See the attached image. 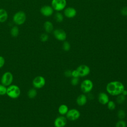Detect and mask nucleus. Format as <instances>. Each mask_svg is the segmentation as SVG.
<instances>
[{
    "label": "nucleus",
    "mask_w": 127,
    "mask_h": 127,
    "mask_svg": "<svg viewBox=\"0 0 127 127\" xmlns=\"http://www.w3.org/2000/svg\"><path fill=\"white\" fill-rule=\"evenodd\" d=\"M106 89L108 94L117 96L122 94L125 87L124 84L120 81H112L107 84Z\"/></svg>",
    "instance_id": "f257e3e1"
},
{
    "label": "nucleus",
    "mask_w": 127,
    "mask_h": 127,
    "mask_svg": "<svg viewBox=\"0 0 127 127\" xmlns=\"http://www.w3.org/2000/svg\"><path fill=\"white\" fill-rule=\"evenodd\" d=\"M6 94L11 99H16L20 96L21 90L17 85L11 84L7 87Z\"/></svg>",
    "instance_id": "f03ea898"
},
{
    "label": "nucleus",
    "mask_w": 127,
    "mask_h": 127,
    "mask_svg": "<svg viewBox=\"0 0 127 127\" xmlns=\"http://www.w3.org/2000/svg\"><path fill=\"white\" fill-rule=\"evenodd\" d=\"M12 19L13 22L16 25H21L23 24L26 21V14L23 11H18L13 15Z\"/></svg>",
    "instance_id": "7ed1b4c3"
},
{
    "label": "nucleus",
    "mask_w": 127,
    "mask_h": 127,
    "mask_svg": "<svg viewBox=\"0 0 127 127\" xmlns=\"http://www.w3.org/2000/svg\"><path fill=\"white\" fill-rule=\"evenodd\" d=\"M13 80V76L12 73L10 71H6L4 72L0 79L1 84L7 87L12 84Z\"/></svg>",
    "instance_id": "20e7f679"
},
{
    "label": "nucleus",
    "mask_w": 127,
    "mask_h": 127,
    "mask_svg": "<svg viewBox=\"0 0 127 127\" xmlns=\"http://www.w3.org/2000/svg\"><path fill=\"white\" fill-rule=\"evenodd\" d=\"M93 88V83L90 79H84L81 83L80 89L83 93H90L92 90Z\"/></svg>",
    "instance_id": "39448f33"
},
{
    "label": "nucleus",
    "mask_w": 127,
    "mask_h": 127,
    "mask_svg": "<svg viewBox=\"0 0 127 127\" xmlns=\"http://www.w3.org/2000/svg\"><path fill=\"white\" fill-rule=\"evenodd\" d=\"M66 6V0H52L51 1V6L54 10H56L57 12L64 10Z\"/></svg>",
    "instance_id": "423d86ee"
},
{
    "label": "nucleus",
    "mask_w": 127,
    "mask_h": 127,
    "mask_svg": "<svg viewBox=\"0 0 127 127\" xmlns=\"http://www.w3.org/2000/svg\"><path fill=\"white\" fill-rule=\"evenodd\" d=\"M80 116V112L76 109H71L68 110L67 113L65 115L67 120L70 121H75L78 120Z\"/></svg>",
    "instance_id": "0eeeda50"
},
{
    "label": "nucleus",
    "mask_w": 127,
    "mask_h": 127,
    "mask_svg": "<svg viewBox=\"0 0 127 127\" xmlns=\"http://www.w3.org/2000/svg\"><path fill=\"white\" fill-rule=\"evenodd\" d=\"M46 84L45 78L41 75L36 76L32 81V84L35 89H40L43 87Z\"/></svg>",
    "instance_id": "6e6552de"
},
{
    "label": "nucleus",
    "mask_w": 127,
    "mask_h": 127,
    "mask_svg": "<svg viewBox=\"0 0 127 127\" xmlns=\"http://www.w3.org/2000/svg\"><path fill=\"white\" fill-rule=\"evenodd\" d=\"M53 35L55 38L60 41H64L66 39V33L62 29H56L54 30L53 31Z\"/></svg>",
    "instance_id": "1a4fd4ad"
},
{
    "label": "nucleus",
    "mask_w": 127,
    "mask_h": 127,
    "mask_svg": "<svg viewBox=\"0 0 127 127\" xmlns=\"http://www.w3.org/2000/svg\"><path fill=\"white\" fill-rule=\"evenodd\" d=\"M79 74V77H85L88 75L90 73V67L86 64H81L76 69Z\"/></svg>",
    "instance_id": "9d476101"
},
{
    "label": "nucleus",
    "mask_w": 127,
    "mask_h": 127,
    "mask_svg": "<svg viewBox=\"0 0 127 127\" xmlns=\"http://www.w3.org/2000/svg\"><path fill=\"white\" fill-rule=\"evenodd\" d=\"M67 123V119L64 116L61 115L57 117L54 122L55 127H64Z\"/></svg>",
    "instance_id": "9b49d317"
},
{
    "label": "nucleus",
    "mask_w": 127,
    "mask_h": 127,
    "mask_svg": "<svg viewBox=\"0 0 127 127\" xmlns=\"http://www.w3.org/2000/svg\"><path fill=\"white\" fill-rule=\"evenodd\" d=\"M54 9L53 7L48 5L43 6L40 9V12L43 16L45 17L51 16L54 13Z\"/></svg>",
    "instance_id": "f8f14e48"
},
{
    "label": "nucleus",
    "mask_w": 127,
    "mask_h": 127,
    "mask_svg": "<svg viewBox=\"0 0 127 127\" xmlns=\"http://www.w3.org/2000/svg\"><path fill=\"white\" fill-rule=\"evenodd\" d=\"M64 14L66 17L68 18H72L76 16L77 11L76 9L72 7H67L64 9Z\"/></svg>",
    "instance_id": "ddd939ff"
},
{
    "label": "nucleus",
    "mask_w": 127,
    "mask_h": 127,
    "mask_svg": "<svg viewBox=\"0 0 127 127\" xmlns=\"http://www.w3.org/2000/svg\"><path fill=\"white\" fill-rule=\"evenodd\" d=\"M98 100L101 104L105 105L108 103L110 100V99L108 95L106 93L104 92H101L99 93L98 95Z\"/></svg>",
    "instance_id": "4468645a"
},
{
    "label": "nucleus",
    "mask_w": 127,
    "mask_h": 127,
    "mask_svg": "<svg viewBox=\"0 0 127 127\" xmlns=\"http://www.w3.org/2000/svg\"><path fill=\"white\" fill-rule=\"evenodd\" d=\"M87 102V96L84 94L79 95L76 99V103L79 106H84Z\"/></svg>",
    "instance_id": "2eb2a0df"
},
{
    "label": "nucleus",
    "mask_w": 127,
    "mask_h": 127,
    "mask_svg": "<svg viewBox=\"0 0 127 127\" xmlns=\"http://www.w3.org/2000/svg\"><path fill=\"white\" fill-rule=\"evenodd\" d=\"M44 29L47 33H49L53 31L54 25L52 22L50 21H46L44 23Z\"/></svg>",
    "instance_id": "dca6fc26"
},
{
    "label": "nucleus",
    "mask_w": 127,
    "mask_h": 127,
    "mask_svg": "<svg viewBox=\"0 0 127 127\" xmlns=\"http://www.w3.org/2000/svg\"><path fill=\"white\" fill-rule=\"evenodd\" d=\"M8 18V13L3 8H0V22H5Z\"/></svg>",
    "instance_id": "f3484780"
},
{
    "label": "nucleus",
    "mask_w": 127,
    "mask_h": 127,
    "mask_svg": "<svg viewBox=\"0 0 127 127\" xmlns=\"http://www.w3.org/2000/svg\"><path fill=\"white\" fill-rule=\"evenodd\" d=\"M68 111V108L67 106L65 104H62L59 107L58 112L62 116L65 115L67 113Z\"/></svg>",
    "instance_id": "a211bd4d"
},
{
    "label": "nucleus",
    "mask_w": 127,
    "mask_h": 127,
    "mask_svg": "<svg viewBox=\"0 0 127 127\" xmlns=\"http://www.w3.org/2000/svg\"><path fill=\"white\" fill-rule=\"evenodd\" d=\"M10 33L12 37H16L18 35L19 33V29L17 26H14L11 28Z\"/></svg>",
    "instance_id": "6ab92c4d"
},
{
    "label": "nucleus",
    "mask_w": 127,
    "mask_h": 127,
    "mask_svg": "<svg viewBox=\"0 0 127 127\" xmlns=\"http://www.w3.org/2000/svg\"><path fill=\"white\" fill-rule=\"evenodd\" d=\"M37 91L35 88L29 89L27 92L28 97L30 99L34 98L37 96Z\"/></svg>",
    "instance_id": "aec40b11"
},
{
    "label": "nucleus",
    "mask_w": 127,
    "mask_h": 127,
    "mask_svg": "<svg viewBox=\"0 0 127 127\" xmlns=\"http://www.w3.org/2000/svg\"><path fill=\"white\" fill-rule=\"evenodd\" d=\"M54 18L56 22L60 23L64 20V15L60 12H57L55 14Z\"/></svg>",
    "instance_id": "412c9836"
},
{
    "label": "nucleus",
    "mask_w": 127,
    "mask_h": 127,
    "mask_svg": "<svg viewBox=\"0 0 127 127\" xmlns=\"http://www.w3.org/2000/svg\"><path fill=\"white\" fill-rule=\"evenodd\" d=\"M117 116L120 120H124L126 116V112L123 109H120L118 111Z\"/></svg>",
    "instance_id": "4be33fe9"
},
{
    "label": "nucleus",
    "mask_w": 127,
    "mask_h": 127,
    "mask_svg": "<svg viewBox=\"0 0 127 127\" xmlns=\"http://www.w3.org/2000/svg\"><path fill=\"white\" fill-rule=\"evenodd\" d=\"M117 98H116V101L119 104H122L123 103L125 100H126V96L123 95V94H120L118 96H117Z\"/></svg>",
    "instance_id": "5701e85b"
},
{
    "label": "nucleus",
    "mask_w": 127,
    "mask_h": 127,
    "mask_svg": "<svg viewBox=\"0 0 127 127\" xmlns=\"http://www.w3.org/2000/svg\"><path fill=\"white\" fill-rule=\"evenodd\" d=\"M107 105L108 109L109 110H111V111L114 110L116 108V104H115V102H114L112 100H109V101L108 102Z\"/></svg>",
    "instance_id": "b1692460"
},
{
    "label": "nucleus",
    "mask_w": 127,
    "mask_h": 127,
    "mask_svg": "<svg viewBox=\"0 0 127 127\" xmlns=\"http://www.w3.org/2000/svg\"><path fill=\"white\" fill-rule=\"evenodd\" d=\"M115 127H127V123L124 120H120L116 123Z\"/></svg>",
    "instance_id": "393cba45"
},
{
    "label": "nucleus",
    "mask_w": 127,
    "mask_h": 127,
    "mask_svg": "<svg viewBox=\"0 0 127 127\" xmlns=\"http://www.w3.org/2000/svg\"><path fill=\"white\" fill-rule=\"evenodd\" d=\"M63 49L65 52H67V51H69V50L70 49V43L67 41H64L63 44Z\"/></svg>",
    "instance_id": "a878e982"
},
{
    "label": "nucleus",
    "mask_w": 127,
    "mask_h": 127,
    "mask_svg": "<svg viewBox=\"0 0 127 127\" xmlns=\"http://www.w3.org/2000/svg\"><path fill=\"white\" fill-rule=\"evenodd\" d=\"M7 87L2 85V84H0V95L2 96L5 95L6 93Z\"/></svg>",
    "instance_id": "bb28decb"
},
{
    "label": "nucleus",
    "mask_w": 127,
    "mask_h": 127,
    "mask_svg": "<svg viewBox=\"0 0 127 127\" xmlns=\"http://www.w3.org/2000/svg\"><path fill=\"white\" fill-rule=\"evenodd\" d=\"M40 40L42 42H46V41H47L48 40L49 36H48V35L47 33H42L40 35Z\"/></svg>",
    "instance_id": "cd10ccee"
},
{
    "label": "nucleus",
    "mask_w": 127,
    "mask_h": 127,
    "mask_svg": "<svg viewBox=\"0 0 127 127\" xmlns=\"http://www.w3.org/2000/svg\"><path fill=\"white\" fill-rule=\"evenodd\" d=\"M79 81V80L78 77H72V78L70 80V83L72 85L76 86L78 84Z\"/></svg>",
    "instance_id": "c85d7f7f"
},
{
    "label": "nucleus",
    "mask_w": 127,
    "mask_h": 127,
    "mask_svg": "<svg viewBox=\"0 0 127 127\" xmlns=\"http://www.w3.org/2000/svg\"><path fill=\"white\" fill-rule=\"evenodd\" d=\"M121 14L123 16H127V6L123 7L121 10Z\"/></svg>",
    "instance_id": "c756f323"
},
{
    "label": "nucleus",
    "mask_w": 127,
    "mask_h": 127,
    "mask_svg": "<svg viewBox=\"0 0 127 127\" xmlns=\"http://www.w3.org/2000/svg\"><path fill=\"white\" fill-rule=\"evenodd\" d=\"M71 77H79V75L78 72L76 69H74L71 71Z\"/></svg>",
    "instance_id": "7c9ffc66"
},
{
    "label": "nucleus",
    "mask_w": 127,
    "mask_h": 127,
    "mask_svg": "<svg viewBox=\"0 0 127 127\" xmlns=\"http://www.w3.org/2000/svg\"><path fill=\"white\" fill-rule=\"evenodd\" d=\"M5 64V59L4 58L1 56H0V68L2 67Z\"/></svg>",
    "instance_id": "2f4dec72"
},
{
    "label": "nucleus",
    "mask_w": 127,
    "mask_h": 127,
    "mask_svg": "<svg viewBox=\"0 0 127 127\" xmlns=\"http://www.w3.org/2000/svg\"><path fill=\"white\" fill-rule=\"evenodd\" d=\"M64 75L66 77H71V70H66L64 72Z\"/></svg>",
    "instance_id": "473e14b6"
},
{
    "label": "nucleus",
    "mask_w": 127,
    "mask_h": 127,
    "mask_svg": "<svg viewBox=\"0 0 127 127\" xmlns=\"http://www.w3.org/2000/svg\"><path fill=\"white\" fill-rule=\"evenodd\" d=\"M122 94H123V95L126 96L127 95V90H126L125 89L123 91L122 93Z\"/></svg>",
    "instance_id": "72a5a7b5"
}]
</instances>
